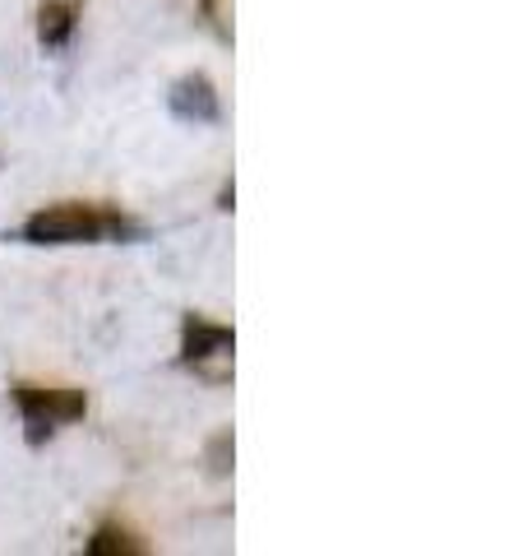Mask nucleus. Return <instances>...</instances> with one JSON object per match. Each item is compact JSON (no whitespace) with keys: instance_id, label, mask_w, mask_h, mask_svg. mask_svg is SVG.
<instances>
[{"instance_id":"1","label":"nucleus","mask_w":527,"mask_h":556,"mask_svg":"<svg viewBox=\"0 0 527 556\" xmlns=\"http://www.w3.org/2000/svg\"><path fill=\"white\" fill-rule=\"evenodd\" d=\"M120 237H139V223L98 200L42 204L24 223V241H33V247H98V241H120Z\"/></svg>"},{"instance_id":"2","label":"nucleus","mask_w":527,"mask_h":556,"mask_svg":"<svg viewBox=\"0 0 527 556\" xmlns=\"http://www.w3.org/2000/svg\"><path fill=\"white\" fill-rule=\"evenodd\" d=\"M14 404H20L28 441L38 445L51 437V431L79 422L88 413V394L75 386H33V380H20V386H14Z\"/></svg>"},{"instance_id":"3","label":"nucleus","mask_w":527,"mask_h":556,"mask_svg":"<svg viewBox=\"0 0 527 556\" xmlns=\"http://www.w3.org/2000/svg\"><path fill=\"white\" fill-rule=\"evenodd\" d=\"M181 353H185V362L195 371H208V362H227V357H232V329L218 325V320L190 316L185 334H181Z\"/></svg>"},{"instance_id":"4","label":"nucleus","mask_w":527,"mask_h":556,"mask_svg":"<svg viewBox=\"0 0 527 556\" xmlns=\"http://www.w3.org/2000/svg\"><path fill=\"white\" fill-rule=\"evenodd\" d=\"M79 20H83V5L79 0H47L38 10V38L42 47H69V38L79 33Z\"/></svg>"},{"instance_id":"5","label":"nucleus","mask_w":527,"mask_h":556,"mask_svg":"<svg viewBox=\"0 0 527 556\" xmlns=\"http://www.w3.org/2000/svg\"><path fill=\"white\" fill-rule=\"evenodd\" d=\"M171 112L185 121H218V93L204 75H185L171 89Z\"/></svg>"},{"instance_id":"6","label":"nucleus","mask_w":527,"mask_h":556,"mask_svg":"<svg viewBox=\"0 0 527 556\" xmlns=\"http://www.w3.org/2000/svg\"><path fill=\"white\" fill-rule=\"evenodd\" d=\"M88 552L93 556H112V552H144V543L126 529V525H102L93 538H88Z\"/></svg>"},{"instance_id":"7","label":"nucleus","mask_w":527,"mask_h":556,"mask_svg":"<svg viewBox=\"0 0 527 556\" xmlns=\"http://www.w3.org/2000/svg\"><path fill=\"white\" fill-rule=\"evenodd\" d=\"M204 14H208V24L218 28V38H232V28L222 20V0H204Z\"/></svg>"}]
</instances>
